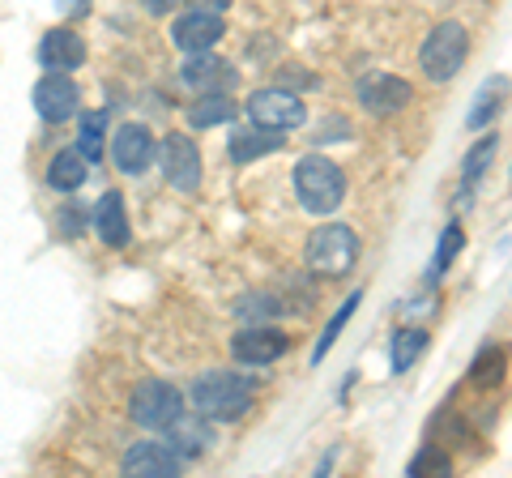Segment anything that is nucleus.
Masks as SVG:
<instances>
[{"label":"nucleus","mask_w":512,"mask_h":478,"mask_svg":"<svg viewBox=\"0 0 512 478\" xmlns=\"http://www.w3.org/2000/svg\"><path fill=\"white\" fill-rule=\"evenodd\" d=\"M248 406H252V385L235 372H205L192 385V410L201 419L231 423V419H244Z\"/></svg>","instance_id":"nucleus-1"},{"label":"nucleus","mask_w":512,"mask_h":478,"mask_svg":"<svg viewBox=\"0 0 512 478\" xmlns=\"http://www.w3.org/2000/svg\"><path fill=\"white\" fill-rule=\"evenodd\" d=\"M295 193L303 201V210L333 214L342 205V197H346V175H342V167L333 163V158L308 154V158H299V167H295Z\"/></svg>","instance_id":"nucleus-2"},{"label":"nucleus","mask_w":512,"mask_h":478,"mask_svg":"<svg viewBox=\"0 0 512 478\" xmlns=\"http://www.w3.org/2000/svg\"><path fill=\"white\" fill-rule=\"evenodd\" d=\"M359 261V235L342 227V222H329V227H316L308 235V265L320 278H346Z\"/></svg>","instance_id":"nucleus-3"},{"label":"nucleus","mask_w":512,"mask_h":478,"mask_svg":"<svg viewBox=\"0 0 512 478\" xmlns=\"http://www.w3.org/2000/svg\"><path fill=\"white\" fill-rule=\"evenodd\" d=\"M466 56H470L466 26L461 22H440L423 43L419 69L427 73V82H448V77H457V69L466 65Z\"/></svg>","instance_id":"nucleus-4"},{"label":"nucleus","mask_w":512,"mask_h":478,"mask_svg":"<svg viewBox=\"0 0 512 478\" xmlns=\"http://www.w3.org/2000/svg\"><path fill=\"white\" fill-rule=\"evenodd\" d=\"M128 414H133V423L146 427V432H167L184 414V397L175 385H167V380H141L133 397H128Z\"/></svg>","instance_id":"nucleus-5"},{"label":"nucleus","mask_w":512,"mask_h":478,"mask_svg":"<svg viewBox=\"0 0 512 478\" xmlns=\"http://www.w3.org/2000/svg\"><path fill=\"white\" fill-rule=\"evenodd\" d=\"M248 116H252V124H261V129H299L308 111H303V99L295 90L269 86L248 99Z\"/></svg>","instance_id":"nucleus-6"},{"label":"nucleus","mask_w":512,"mask_h":478,"mask_svg":"<svg viewBox=\"0 0 512 478\" xmlns=\"http://www.w3.org/2000/svg\"><path fill=\"white\" fill-rule=\"evenodd\" d=\"M184 466V457L163 440H141L124 453V474L133 478H175Z\"/></svg>","instance_id":"nucleus-7"},{"label":"nucleus","mask_w":512,"mask_h":478,"mask_svg":"<svg viewBox=\"0 0 512 478\" xmlns=\"http://www.w3.org/2000/svg\"><path fill=\"white\" fill-rule=\"evenodd\" d=\"M410 99H414L410 82L389 77V73H376V77H367V82L359 86V103L372 111V116H393V111L410 107Z\"/></svg>","instance_id":"nucleus-8"},{"label":"nucleus","mask_w":512,"mask_h":478,"mask_svg":"<svg viewBox=\"0 0 512 478\" xmlns=\"http://www.w3.org/2000/svg\"><path fill=\"white\" fill-rule=\"evenodd\" d=\"M39 60H43L47 73H73V69L86 60V43H82V35H77V30L56 26V30H47V35H43Z\"/></svg>","instance_id":"nucleus-9"},{"label":"nucleus","mask_w":512,"mask_h":478,"mask_svg":"<svg viewBox=\"0 0 512 478\" xmlns=\"http://www.w3.org/2000/svg\"><path fill=\"white\" fill-rule=\"evenodd\" d=\"M163 171H167V180L180 188V193H197V184H201V150L192 146L188 137H167Z\"/></svg>","instance_id":"nucleus-10"},{"label":"nucleus","mask_w":512,"mask_h":478,"mask_svg":"<svg viewBox=\"0 0 512 478\" xmlns=\"http://www.w3.org/2000/svg\"><path fill=\"white\" fill-rule=\"evenodd\" d=\"M171 39L180 52H210L222 39V18L218 13H205V9H192L171 26Z\"/></svg>","instance_id":"nucleus-11"},{"label":"nucleus","mask_w":512,"mask_h":478,"mask_svg":"<svg viewBox=\"0 0 512 478\" xmlns=\"http://www.w3.org/2000/svg\"><path fill=\"white\" fill-rule=\"evenodd\" d=\"M77 86L69 82L64 73H47L43 82L35 86V107H39V116L43 120H52V124H60V120H69L73 111H77Z\"/></svg>","instance_id":"nucleus-12"},{"label":"nucleus","mask_w":512,"mask_h":478,"mask_svg":"<svg viewBox=\"0 0 512 478\" xmlns=\"http://www.w3.org/2000/svg\"><path fill=\"white\" fill-rule=\"evenodd\" d=\"M231 350H235L239 363H256V368H261V363H274L282 350H286V333L265 329V325H248V329L235 333Z\"/></svg>","instance_id":"nucleus-13"},{"label":"nucleus","mask_w":512,"mask_h":478,"mask_svg":"<svg viewBox=\"0 0 512 478\" xmlns=\"http://www.w3.org/2000/svg\"><path fill=\"white\" fill-rule=\"evenodd\" d=\"M111 158H116V167L128 171V175L146 171L150 158H154V137L141 129V124H124V129L116 133V141H111Z\"/></svg>","instance_id":"nucleus-14"},{"label":"nucleus","mask_w":512,"mask_h":478,"mask_svg":"<svg viewBox=\"0 0 512 478\" xmlns=\"http://www.w3.org/2000/svg\"><path fill=\"white\" fill-rule=\"evenodd\" d=\"M184 82L197 86V90H205V94H214V90H222V86H231L235 73L227 69V60H218V56H210V52H188Z\"/></svg>","instance_id":"nucleus-15"},{"label":"nucleus","mask_w":512,"mask_h":478,"mask_svg":"<svg viewBox=\"0 0 512 478\" xmlns=\"http://www.w3.org/2000/svg\"><path fill=\"white\" fill-rule=\"evenodd\" d=\"M94 227H99L103 244L124 248V244H128V214H124V197L107 193V197L99 201V210H94Z\"/></svg>","instance_id":"nucleus-16"},{"label":"nucleus","mask_w":512,"mask_h":478,"mask_svg":"<svg viewBox=\"0 0 512 478\" xmlns=\"http://www.w3.org/2000/svg\"><path fill=\"white\" fill-rule=\"evenodd\" d=\"M86 167H90V158L82 150H60L52 158V167H47V184L60 188V193H73V188L86 184Z\"/></svg>","instance_id":"nucleus-17"},{"label":"nucleus","mask_w":512,"mask_h":478,"mask_svg":"<svg viewBox=\"0 0 512 478\" xmlns=\"http://www.w3.org/2000/svg\"><path fill=\"white\" fill-rule=\"evenodd\" d=\"M282 146V137H278V129H239V133H231V158L235 163H252V158H261V154H274Z\"/></svg>","instance_id":"nucleus-18"},{"label":"nucleus","mask_w":512,"mask_h":478,"mask_svg":"<svg viewBox=\"0 0 512 478\" xmlns=\"http://www.w3.org/2000/svg\"><path fill=\"white\" fill-rule=\"evenodd\" d=\"M427 350V333L423 329H397L393 333V346H389V368L393 376H402L414 368V359H419Z\"/></svg>","instance_id":"nucleus-19"},{"label":"nucleus","mask_w":512,"mask_h":478,"mask_svg":"<svg viewBox=\"0 0 512 478\" xmlns=\"http://www.w3.org/2000/svg\"><path fill=\"white\" fill-rule=\"evenodd\" d=\"M231 116H235V103L222 90L205 94L201 103L188 107V124H192V129H210V124H222V120H231Z\"/></svg>","instance_id":"nucleus-20"},{"label":"nucleus","mask_w":512,"mask_h":478,"mask_svg":"<svg viewBox=\"0 0 512 478\" xmlns=\"http://www.w3.org/2000/svg\"><path fill=\"white\" fill-rule=\"evenodd\" d=\"M167 432H171V449L180 453V457H197V453L205 449V440H210V427H205V423H192V419L184 423V414L167 427Z\"/></svg>","instance_id":"nucleus-21"},{"label":"nucleus","mask_w":512,"mask_h":478,"mask_svg":"<svg viewBox=\"0 0 512 478\" xmlns=\"http://www.w3.org/2000/svg\"><path fill=\"white\" fill-rule=\"evenodd\" d=\"M508 90V82H504V77H491V82L483 86V90H478V103L470 107V129H483V124H491V116H495V111H500V94Z\"/></svg>","instance_id":"nucleus-22"},{"label":"nucleus","mask_w":512,"mask_h":478,"mask_svg":"<svg viewBox=\"0 0 512 478\" xmlns=\"http://www.w3.org/2000/svg\"><path fill=\"white\" fill-rule=\"evenodd\" d=\"M359 304H363V295L355 291V295H350V299H346V304H342L338 312H333V321L325 325V333H320V342H316V350H312V363H320V359H325V355H329V350H333V342H338V333L346 329V321H350V312H355Z\"/></svg>","instance_id":"nucleus-23"},{"label":"nucleus","mask_w":512,"mask_h":478,"mask_svg":"<svg viewBox=\"0 0 512 478\" xmlns=\"http://www.w3.org/2000/svg\"><path fill=\"white\" fill-rule=\"evenodd\" d=\"M103 124H107L103 111H90V116L82 120V137H77V150H82L90 163H99V158H103Z\"/></svg>","instance_id":"nucleus-24"},{"label":"nucleus","mask_w":512,"mask_h":478,"mask_svg":"<svg viewBox=\"0 0 512 478\" xmlns=\"http://www.w3.org/2000/svg\"><path fill=\"white\" fill-rule=\"evenodd\" d=\"M461 244H466V231H461V222H448L444 227V239L436 248V261H431V278H440L448 265H453V257L461 252Z\"/></svg>","instance_id":"nucleus-25"},{"label":"nucleus","mask_w":512,"mask_h":478,"mask_svg":"<svg viewBox=\"0 0 512 478\" xmlns=\"http://www.w3.org/2000/svg\"><path fill=\"white\" fill-rule=\"evenodd\" d=\"M500 380H504V355L487 346L483 355L474 359V385L478 389H491V385H500Z\"/></svg>","instance_id":"nucleus-26"},{"label":"nucleus","mask_w":512,"mask_h":478,"mask_svg":"<svg viewBox=\"0 0 512 478\" xmlns=\"http://www.w3.org/2000/svg\"><path fill=\"white\" fill-rule=\"evenodd\" d=\"M495 150H500V141H495V137H483V141H478V146L466 154V188L483 180V171H487V163L495 158Z\"/></svg>","instance_id":"nucleus-27"},{"label":"nucleus","mask_w":512,"mask_h":478,"mask_svg":"<svg viewBox=\"0 0 512 478\" xmlns=\"http://www.w3.org/2000/svg\"><path fill=\"white\" fill-rule=\"evenodd\" d=\"M423 470H436V474H448V457L436 453V449H423L419 457L410 461V474H423Z\"/></svg>","instance_id":"nucleus-28"},{"label":"nucleus","mask_w":512,"mask_h":478,"mask_svg":"<svg viewBox=\"0 0 512 478\" xmlns=\"http://www.w3.org/2000/svg\"><path fill=\"white\" fill-rule=\"evenodd\" d=\"M239 312H244V316H256V321H261V316H274L278 312V304H274V299H269V295H248L244 299V304H239Z\"/></svg>","instance_id":"nucleus-29"},{"label":"nucleus","mask_w":512,"mask_h":478,"mask_svg":"<svg viewBox=\"0 0 512 478\" xmlns=\"http://www.w3.org/2000/svg\"><path fill=\"white\" fill-rule=\"evenodd\" d=\"M141 5H146V9L154 13V18H158V13H171L175 5H180V0H141Z\"/></svg>","instance_id":"nucleus-30"},{"label":"nucleus","mask_w":512,"mask_h":478,"mask_svg":"<svg viewBox=\"0 0 512 478\" xmlns=\"http://www.w3.org/2000/svg\"><path fill=\"white\" fill-rule=\"evenodd\" d=\"M192 5H197V9H205V13H222V9L231 5V0H192Z\"/></svg>","instance_id":"nucleus-31"}]
</instances>
